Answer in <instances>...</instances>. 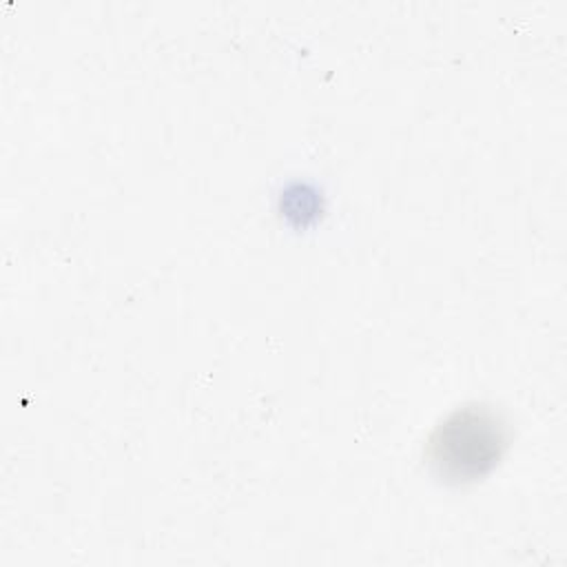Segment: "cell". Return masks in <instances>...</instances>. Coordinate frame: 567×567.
I'll list each match as a JSON object with an SVG mask.
<instances>
[{"mask_svg": "<svg viewBox=\"0 0 567 567\" xmlns=\"http://www.w3.org/2000/svg\"><path fill=\"white\" fill-rule=\"evenodd\" d=\"M503 425L489 410H456L430 441L432 463L441 474L465 481L487 472L503 450Z\"/></svg>", "mask_w": 567, "mask_h": 567, "instance_id": "1", "label": "cell"}]
</instances>
